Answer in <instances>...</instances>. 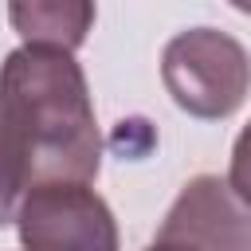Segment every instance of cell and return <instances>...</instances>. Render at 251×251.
Masks as SVG:
<instances>
[{
  "label": "cell",
  "mask_w": 251,
  "mask_h": 251,
  "mask_svg": "<svg viewBox=\"0 0 251 251\" xmlns=\"http://www.w3.org/2000/svg\"><path fill=\"white\" fill-rule=\"evenodd\" d=\"M102 137L86 75L67 51L16 47L0 63V227L31 188L90 184Z\"/></svg>",
  "instance_id": "1"
},
{
  "label": "cell",
  "mask_w": 251,
  "mask_h": 251,
  "mask_svg": "<svg viewBox=\"0 0 251 251\" xmlns=\"http://www.w3.org/2000/svg\"><path fill=\"white\" fill-rule=\"evenodd\" d=\"M161 78L169 98L192 118H227L251 90V59L239 39L216 27H188L165 43Z\"/></svg>",
  "instance_id": "2"
},
{
  "label": "cell",
  "mask_w": 251,
  "mask_h": 251,
  "mask_svg": "<svg viewBox=\"0 0 251 251\" xmlns=\"http://www.w3.org/2000/svg\"><path fill=\"white\" fill-rule=\"evenodd\" d=\"M24 251H118L110 204L90 184L31 188L16 212Z\"/></svg>",
  "instance_id": "3"
},
{
  "label": "cell",
  "mask_w": 251,
  "mask_h": 251,
  "mask_svg": "<svg viewBox=\"0 0 251 251\" xmlns=\"http://www.w3.org/2000/svg\"><path fill=\"white\" fill-rule=\"evenodd\" d=\"M153 243L169 251H251V204L212 173L192 176L165 212Z\"/></svg>",
  "instance_id": "4"
},
{
  "label": "cell",
  "mask_w": 251,
  "mask_h": 251,
  "mask_svg": "<svg viewBox=\"0 0 251 251\" xmlns=\"http://www.w3.org/2000/svg\"><path fill=\"white\" fill-rule=\"evenodd\" d=\"M12 27L20 31L24 47H47V51H75L82 47L90 24H94V4L82 0H31V4H12L8 8Z\"/></svg>",
  "instance_id": "5"
},
{
  "label": "cell",
  "mask_w": 251,
  "mask_h": 251,
  "mask_svg": "<svg viewBox=\"0 0 251 251\" xmlns=\"http://www.w3.org/2000/svg\"><path fill=\"white\" fill-rule=\"evenodd\" d=\"M227 184H231V192H235L243 204H251V122L243 126V133H239V137H235V145H231Z\"/></svg>",
  "instance_id": "6"
},
{
  "label": "cell",
  "mask_w": 251,
  "mask_h": 251,
  "mask_svg": "<svg viewBox=\"0 0 251 251\" xmlns=\"http://www.w3.org/2000/svg\"><path fill=\"white\" fill-rule=\"evenodd\" d=\"M145 251H169V247H157V243H153V247H145Z\"/></svg>",
  "instance_id": "7"
}]
</instances>
